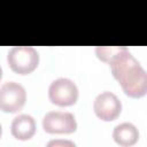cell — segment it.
Listing matches in <instances>:
<instances>
[{"instance_id":"6da1fadb","label":"cell","mask_w":147,"mask_h":147,"mask_svg":"<svg viewBox=\"0 0 147 147\" xmlns=\"http://www.w3.org/2000/svg\"><path fill=\"white\" fill-rule=\"evenodd\" d=\"M114 78L121 84L124 93L131 98H142L147 93V75L139 61L123 48L108 62Z\"/></svg>"},{"instance_id":"7a4b0ae2","label":"cell","mask_w":147,"mask_h":147,"mask_svg":"<svg viewBox=\"0 0 147 147\" xmlns=\"http://www.w3.org/2000/svg\"><path fill=\"white\" fill-rule=\"evenodd\" d=\"M7 62L14 72L29 75L39 64V53L31 46H14L8 52Z\"/></svg>"},{"instance_id":"3957f363","label":"cell","mask_w":147,"mask_h":147,"mask_svg":"<svg viewBox=\"0 0 147 147\" xmlns=\"http://www.w3.org/2000/svg\"><path fill=\"white\" fill-rule=\"evenodd\" d=\"M78 87L69 78L61 77L53 80L48 87V98L52 103L60 107L72 106L78 100Z\"/></svg>"},{"instance_id":"277c9868","label":"cell","mask_w":147,"mask_h":147,"mask_svg":"<svg viewBox=\"0 0 147 147\" xmlns=\"http://www.w3.org/2000/svg\"><path fill=\"white\" fill-rule=\"evenodd\" d=\"M26 101L25 88L16 82H6L0 86V110L5 113L20 111Z\"/></svg>"},{"instance_id":"5b68a950","label":"cell","mask_w":147,"mask_h":147,"mask_svg":"<svg viewBox=\"0 0 147 147\" xmlns=\"http://www.w3.org/2000/svg\"><path fill=\"white\" fill-rule=\"evenodd\" d=\"M42 129L51 134H69L76 131L75 116L68 111H48L42 118Z\"/></svg>"},{"instance_id":"8992f818","label":"cell","mask_w":147,"mask_h":147,"mask_svg":"<svg viewBox=\"0 0 147 147\" xmlns=\"http://www.w3.org/2000/svg\"><path fill=\"white\" fill-rule=\"evenodd\" d=\"M93 110L100 119L109 122L119 116L122 111V103L116 94L105 91L95 96L93 101Z\"/></svg>"},{"instance_id":"52a82bcc","label":"cell","mask_w":147,"mask_h":147,"mask_svg":"<svg viewBox=\"0 0 147 147\" xmlns=\"http://www.w3.org/2000/svg\"><path fill=\"white\" fill-rule=\"evenodd\" d=\"M11 134L18 140H28L36 132V121L31 115L22 114L16 116L11 122Z\"/></svg>"},{"instance_id":"ba28073f","label":"cell","mask_w":147,"mask_h":147,"mask_svg":"<svg viewBox=\"0 0 147 147\" xmlns=\"http://www.w3.org/2000/svg\"><path fill=\"white\" fill-rule=\"evenodd\" d=\"M113 138L115 142L121 146H132L139 139V131L132 123H121L115 126Z\"/></svg>"},{"instance_id":"9c48e42d","label":"cell","mask_w":147,"mask_h":147,"mask_svg":"<svg viewBox=\"0 0 147 147\" xmlns=\"http://www.w3.org/2000/svg\"><path fill=\"white\" fill-rule=\"evenodd\" d=\"M123 48L125 47L124 46H98L95 48V54L101 61L108 63L109 60L114 55H116L118 52H121Z\"/></svg>"},{"instance_id":"30bf717a","label":"cell","mask_w":147,"mask_h":147,"mask_svg":"<svg viewBox=\"0 0 147 147\" xmlns=\"http://www.w3.org/2000/svg\"><path fill=\"white\" fill-rule=\"evenodd\" d=\"M47 146H70L74 147L75 144L69 140H52L47 144Z\"/></svg>"},{"instance_id":"8fae6325","label":"cell","mask_w":147,"mask_h":147,"mask_svg":"<svg viewBox=\"0 0 147 147\" xmlns=\"http://www.w3.org/2000/svg\"><path fill=\"white\" fill-rule=\"evenodd\" d=\"M1 77H2V68L0 65V79H1Z\"/></svg>"},{"instance_id":"7c38bea8","label":"cell","mask_w":147,"mask_h":147,"mask_svg":"<svg viewBox=\"0 0 147 147\" xmlns=\"http://www.w3.org/2000/svg\"><path fill=\"white\" fill-rule=\"evenodd\" d=\"M1 134H2V127H1V124H0V138H1Z\"/></svg>"}]
</instances>
